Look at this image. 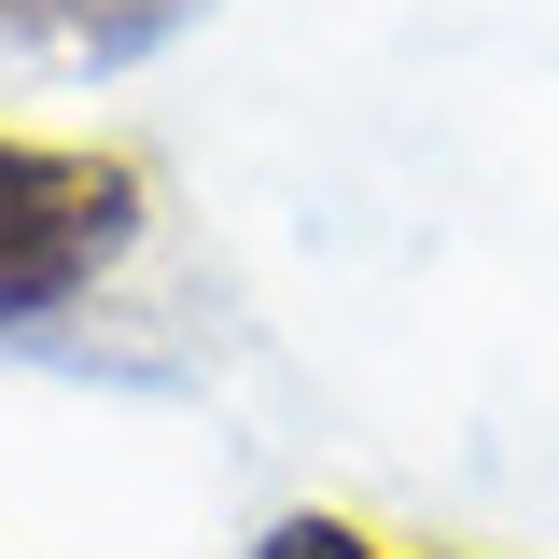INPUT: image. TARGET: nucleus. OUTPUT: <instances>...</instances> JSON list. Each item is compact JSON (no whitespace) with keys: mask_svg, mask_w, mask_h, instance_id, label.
Segmentation results:
<instances>
[{"mask_svg":"<svg viewBox=\"0 0 559 559\" xmlns=\"http://www.w3.org/2000/svg\"><path fill=\"white\" fill-rule=\"evenodd\" d=\"M140 238H154V154L0 127V336H43L84 294H112Z\"/></svg>","mask_w":559,"mask_h":559,"instance_id":"nucleus-1","label":"nucleus"},{"mask_svg":"<svg viewBox=\"0 0 559 559\" xmlns=\"http://www.w3.org/2000/svg\"><path fill=\"white\" fill-rule=\"evenodd\" d=\"M197 0H0V43H28V57H140V43H168Z\"/></svg>","mask_w":559,"mask_h":559,"instance_id":"nucleus-2","label":"nucleus"},{"mask_svg":"<svg viewBox=\"0 0 559 559\" xmlns=\"http://www.w3.org/2000/svg\"><path fill=\"white\" fill-rule=\"evenodd\" d=\"M238 559H489V546H433V532H378V518H349V503H294V518H266Z\"/></svg>","mask_w":559,"mask_h":559,"instance_id":"nucleus-3","label":"nucleus"}]
</instances>
